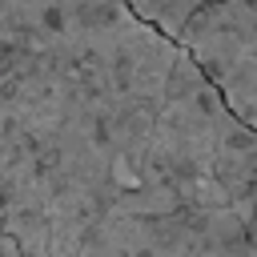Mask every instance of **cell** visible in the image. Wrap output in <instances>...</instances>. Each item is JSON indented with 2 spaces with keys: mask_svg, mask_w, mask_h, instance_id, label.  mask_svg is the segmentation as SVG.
I'll return each instance as SVG.
<instances>
[{
  "mask_svg": "<svg viewBox=\"0 0 257 257\" xmlns=\"http://www.w3.org/2000/svg\"><path fill=\"white\" fill-rule=\"evenodd\" d=\"M245 128L124 0H0V209L20 257H72L112 217L241 205Z\"/></svg>",
  "mask_w": 257,
  "mask_h": 257,
  "instance_id": "6da1fadb",
  "label": "cell"
},
{
  "mask_svg": "<svg viewBox=\"0 0 257 257\" xmlns=\"http://www.w3.org/2000/svg\"><path fill=\"white\" fill-rule=\"evenodd\" d=\"M72 257H249V249L241 205H193L100 221L84 233Z\"/></svg>",
  "mask_w": 257,
  "mask_h": 257,
  "instance_id": "7a4b0ae2",
  "label": "cell"
},
{
  "mask_svg": "<svg viewBox=\"0 0 257 257\" xmlns=\"http://www.w3.org/2000/svg\"><path fill=\"white\" fill-rule=\"evenodd\" d=\"M225 108L257 133V0H217L177 36Z\"/></svg>",
  "mask_w": 257,
  "mask_h": 257,
  "instance_id": "3957f363",
  "label": "cell"
},
{
  "mask_svg": "<svg viewBox=\"0 0 257 257\" xmlns=\"http://www.w3.org/2000/svg\"><path fill=\"white\" fill-rule=\"evenodd\" d=\"M241 221H245V249H249V257H257V181L249 185V193L241 201Z\"/></svg>",
  "mask_w": 257,
  "mask_h": 257,
  "instance_id": "5b68a950",
  "label": "cell"
},
{
  "mask_svg": "<svg viewBox=\"0 0 257 257\" xmlns=\"http://www.w3.org/2000/svg\"><path fill=\"white\" fill-rule=\"evenodd\" d=\"M0 257H20V249H16V241H12L8 225H4V209H0Z\"/></svg>",
  "mask_w": 257,
  "mask_h": 257,
  "instance_id": "8992f818",
  "label": "cell"
},
{
  "mask_svg": "<svg viewBox=\"0 0 257 257\" xmlns=\"http://www.w3.org/2000/svg\"><path fill=\"white\" fill-rule=\"evenodd\" d=\"M145 24H153L157 32H165L169 40H177L181 36V28L201 12V8H209V4H217V0H124Z\"/></svg>",
  "mask_w": 257,
  "mask_h": 257,
  "instance_id": "277c9868",
  "label": "cell"
}]
</instances>
